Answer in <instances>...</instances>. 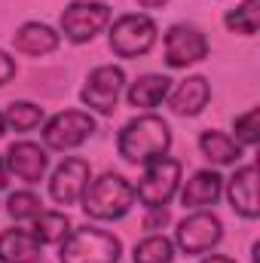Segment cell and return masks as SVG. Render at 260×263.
Returning <instances> with one entry per match:
<instances>
[{
  "label": "cell",
  "mask_w": 260,
  "mask_h": 263,
  "mask_svg": "<svg viewBox=\"0 0 260 263\" xmlns=\"http://www.w3.org/2000/svg\"><path fill=\"white\" fill-rule=\"evenodd\" d=\"M208 98H211L208 80L205 77H187L172 92V110L178 117H196V114H202V107L208 104Z\"/></svg>",
  "instance_id": "5bb4252c"
},
{
  "label": "cell",
  "mask_w": 260,
  "mask_h": 263,
  "mask_svg": "<svg viewBox=\"0 0 260 263\" xmlns=\"http://www.w3.org/2000/svg\"><path fill=\"white\" fill-rule=\"evenodd\" d=\"M169 223V211L165 208H150L144 217V230H162Z\"/></svg>",
  "instance_id": "484cf974"
},
{
  "label": "cell",
  "mask_w": 260,
  "mask_h": 263,
  "mask_svg": "<svg viewBox=\"0 0 260 263\" xmlns=\"http://www.w3.org/2000/svg\"><path fill=\"white\" fill-rule=\"evenodd\" d=\"M92 132H95V120L89 114H83V110H62V114H55L46 123L43 141H46L49 150H73Z\"/></svg>",
  "instance_id": "ba28073f"
},
{
  "label": "cell",
  "mask_w": 260,
  "mask_h": 263,
  "mask_svg": "<svg viewBox=\"0 0 260 263\" xmlns=\"http://www.w3.org/2000/svg\"><path fill=\"white\" fill-rule=\"evenodd\" d=\"M6 165L15 178H22L25 184H37L46 172V150L31 144V141H18L9 147L6 153Z\"/></svg>",
  "instance_id": "7c38bea8"
},
{
  "label": "cell",
  "mask_w": 260,
  "mask_h": 263,
  "mask_svg": "<svg viewBox=\"0 0 260 263\" xmlns=\"http://www.w3.org/2000/svg\"><path fill=\"white\" fill-rule=\"evenodd\" d=\"M227 28L236 34H257V0H245L242 6H236L233 12H227Z\"/></svg>",
  "instance_id": "603a6c76"
},
{
  "label": "cell",
  "mask_w": 260,
  "mask_h": 263,
  "mask_svg": "<svg viewBox=\"0 0 260 263\" xmlns=\"http://www.w3.org/2000/svg\"><path fill=\"white\" fill-rule=\"evenodd\" d=\"M169 83L172 80L162 77V73H144V77H138L129 89V104L132 107H144V110L156 107L169 95Z\"/></svg>",
  "instance_id": "ac0fdd59"
},
{
  "label": "cell",
  "mask_w": 260,
  "mask_h": 263,
  "mask_svg": "<svg viewBox=\"0 0 260 263\" xmlns=\"http://www.w3.org/2000/svg\"><path fill=\"white\" fill-rule=\"evenodd\" d=\"M120 254H123L120 239L104 230H95V227L67 233L59 248L62 263H117Z\"/></svg>",
  "instance_id": "3957f363"
},
{
  "label": "cell",
  "mask_w": 260,
  "mask_h": 263,
  "mask_svg": "<svg viewBox=\"0 0 260 263\" xmlns=\"http://www.w3.org/2000/svg\"><path fill=\"white\" fill-rule=\"evenodd\" d=\"M230 202L242 217H248V220L257 217L260 208H257V168L254 165H242L230 178Z\"/></svg>",
  "instance_id": "4fadbf2b"
},
{
  "label": "cell",
  "mask_w": 260,
  "mask_h": 263,
  "mask_svg": "<svg viewBox=\"0 0 260 263\" xmlns=\"http://www.w3.org/2000/svg\"><path fill=\"white\" fill-rule=\"evenodd\" d=\"M9 126L15 132H31L40 126V120H43V110L37 107V104H31V101H12L9 107H6V117H3Z\"/></svg>",
  "instance_id": "7402d4cb"
},
{
  "label": "cell",
  "mask_w": 260,
  "mask_h": 263,
  "mask_svg": "<svg viewBox=\"0 0 260 263\" xmlns=\"http://www.w3.org/2000/svg\"><path fill=\"white\" fill-rule=\"evenodd\" d=\"M208 55V40L193 25H175L165 34V62L169 67L196 65Z\"/></svg>",
  "instance_id": "30bf717a"
},
{
  "label": "cell",
  "mask_w": 260,
  "mask_h": 263,
  "mask_svg": "<svg viewBox=\"0 0 260 263\" xmlns=\"http://www.w3.org/2000/svg\"><path fill=\"white\" fill-rule=\"evenodd\" d=\"M220 190H224V178L217 172H196L181 193V202L187 208H205L220 199Z\"/></svg>",
  "instance_id": "e0dca14e"
},
{
  "label": "cell",
  "mask_w": 260,
  "mask_h": 263,
  "mask_svg": "<svg viewBox=\"0 0 260 263\" xmlns=\"http://www.w3.org/2000/svg\"><path fill=\"white\" fill-rule=\"evenodd\" d=\"M3 129H6V120H3V114H0V135H3Z\"/></svg>",
  "instance_id": "4dcf8cb0"
},
{
  "label": "cell",
  "mask_w": 260,
  "mask_h": 263,
  "mask_svg": "<svg viewBox=\"0 0 260 263\" xmlns=\"http://www.w3.org/2000/svg\"><path fill=\"white\" fill-rule=\"evenodd\" d=\"M0 260L3 263H37L40 260V242L34 239V233L3 230L0 233Z\"/></svg>",
  "instance_id": "9a60e30c"
},
{
  "label": "cell",
  "mask_w": 260,
  "mask_h": 263,
  "mask_svg": "<svg viewBox=\"0 0 260 263\" xmlns=\"http://www.w3.org/2000/svg\"><path fill=\"white\" fill-rule=\"evenodd\" d=\"M107 22H110V9L107 3H98V0H77L62 12V31L70 43L92 40Z\"/></svg>",
  "instance_id": "8992f818"
},
{
  "label": "cell",
  "mask_w": 260,
  "mask_h": 263,
  "mask_svg": "<svg viewBox=\"0 0 260 263\" xmlns=\"http://www.w3.org/2000/svg\"><path fill=\"white\" fill-rule=\"evenodd\" d=\"M199 147H202L205 159H211L214 165H233V162H239V156H242V147H239L230 135H224V132H211V129L202 132Z\"/></svg>",
  "instance_id": "d6986e66"
},
{
  "label": "cell",
  "mask_w": 260,
  "mask_h": 263,
  "mask_svg": "<svg viewBox=\"0 0 260 263\" xmlns=\"http://www.w3.org/2000/svg\"><path fill=\"white\" fill-rule=\"evenodd\" d=\"M67 233H70V220H67V214H62V211H40L34 217V239L40 245L43 242L55 245V242L65 239Z\"/></svg>",
  "instance_id": "ffe728a7"
},
{
  "label": "cell",
  "mask_w": 260,
  "mask_h": 263,
  "mask_svg": "<svg viewBox=\"0 0 260 263\" xmlns=\"http://www.w3.org/2000/svg\"><path fill=\"white\" fill-rule=\"evenodd\" d=\"M12 77H15V62L0 49V86H3V83H9Z\"/></svg>",
  "instance_id": "4316f807"
},
{
  "label": "cell",
  "mask_w": 260,
  "mask_h": 263,
  "mask_svg": "<svg viewBox=\"0 0 260 263\" xmlns=\"http://www.w3.org/2000/svg\"><path fill=\"white\" fill-rule=\"evenodd\" d=\"M178 181H181V162L169 159V156H156V159L147 162L135 196L141 199V205H147V208H162V205H169V199L175 196Z\"/></svg>",
  "instance_id": "277c9868"
},
{
  "label": "cell",
  "mask_w": 260,
  "mask_h": 263,
  "mask_svg": "<svg viewBox=\"0 0 260 263\" xmlns=\"http://www.w3.org/2000/svg\"><path fill=\"white\" fill-rule=\"evenodd\" d=\"M123 83H126V73L123 67H114V65H101L95 67L80 92L83 104L95 107L98 114H114L117 101H120V92H123Z\"/></svg>",
  "instance_id": "52a82bcc"
},
{
  "label": "cell",
  "mask_w": 260,
  "mask_h": 263,
  "mask_svg": "<svg viewBox=\"0 0 260 263\" xmlns=\"http://www.w3.org/2000/svg\"><path fill=\"white\" fill-rule=\"evenodd\" d=\"M132 257H135V263H172L175 248L165 236H147L135 245Z\"/></svg>",
  "instance_id": "44dd1931"
},
{
  "label": "cell",
  "mask_w": 260,
  "mask_h": 263,
  "mask_svg": "<svg viewBox=\"0 0 260 263\" xmlns=\"http://www.w3.org/2000/svg\"><path fill=\"white\" fill-rule=\"evenodd\" d=\"M153 43H156V25H153V18H147L141 12L120 15L110 28V49L120 59H138V55L150 52Z\"/></svg>",
  "instance_id": "5b68a950"
},
{
  "label": "cell",
  "mask_w": 260,
  "mask_h": 263,
  "mask_svg": "<svg viewBox=\"0 0 260 263\" xmlns=\"http://www.w3.org/2000/svg\"><path fill=\"white\" fill-rule=\"evenodd\" d=\"M138 3H141L144 9H159V6H165L169 0H138Z\"/></svg>",
  "instance_id": "83f0119b"
},
{
  "label": "cell",
  "mask_w": 260,
  "mask_h": 263,
  "mask_svg": "<svg viewBox=\"0 0 260 263\" xmlns=\"http://www.w3.org/2000/svg\"><path fill=\"white\" fill-rule=\"evenodd\" d=\"M224 239V223L208 214V211H196L187 220H181L178 233H175V242L184 254H205L211 251L217 242Z\"/></svg>",
  "instance_id": "9c48e42d"
},
{
  "label": "cell",
  "mask_w": 260,
  "mask_h": 263,
  "mask_svg": "<svg viewBox=\"0 0 260 263\" xmlns=\"http://www.w3.org/2000/svg\"><path fill=\"white\" fill-rule=\"evenodd\" d=\"M6 211H9V217H15V220H34V217L43 211V202L34 196V193L22 190V193H12V196H9Z\"/></svg>",
  "instance_id": "cb8c5ba5"
},
{
  "label": "cell",
  "mask_w": 260,
  "mask_h": 263,
  "mask_svg": "<svg viewBox=\"0 0 260 263\" xmlns=\"http://www.w3.org/2000/svg\"><path fill=\"white\" fill-rule=\"evenodd\" d=\"M89 181H92V165L86 159H80V156L65 159L55 168L52 181H49V196L55 199L59 205H73L77 199L86 193Z\"/></svg>",
  "instance_id": "8fae6325"
},
{
  "label": "cell",
  "mask_w": 260,
  "mask_h": 263,
  "mask_svg": "<svg viewBox=\"0 0 260 263\" xmlns=\"http://www.w3.org/2000/svg\"><path fill=\"white\" fill-rule=\"evenodd\" d=\"M233 129H236V138L242 141V144H248V147H254L257 144V107H251V110H245L242 117H236L233 120Z\"/></svg>",
  "instance_id": "d4e9b609"
},
{
  "label": "cell",
  "mask_w": 260,
  "mask_h": 263,
  "mask_svg": "<svg viewBox=\"0 0 260 263\" xmlns=\"http://www.w3.org/2000/svg\"><path fill=\"white\" fill-rule=\"evenodd\" d=\"M6 187V168H3V162H0V190Z\"/></svg>",
  "instance_id": "f546056e"
},
{
  "label": "cell",
  "mask_w": 260,
  "mask_h": 263,
  "mask_svg": "<svg viewBox=\"0 0 260 263\" xmlns=\"http://www.w3.org/2000/svg\"><path fill=\"white\" fill-rule=\"evenodd\" d=\"M12 43L18 52L25 55H46L59 46V34L49 28V25H40V22H28L22 25L15 34H12Z\"/></svg>",
  "instance_id": "2e32d148"
},
{
  "label": "cell",
  "mask_w": 260,
  "mask_h": 263,
  "mask_svg": "<svg viewBox=\"0 0 260 263\" xmlns=\"http://www.w3.org/2000/svg\"><path fill=\"white\" fill-rule=\"evenodd\" d=\"M169 147H172L169 123L153 114H144V117L126 123V129L117 138V150L129 162H150L156 156H165Z\"/></svg>",
  "instance_id": "6da1fadb"
},
{
  "label": "cell",
  "mask_w": 260,
  "mask_h": 263,
  "mask_svg": "<svg viewBox=\"0 0 260 263\" xmlns=\"http://www.w3.org/2000/svg\"><path fill=\"white\" fill-rule=\"evenodd\" d=\"M83 211L95 220H120L135 202V187L123 175H101L98 181H92L83 193Z\"/></svg>",
  "instance_id": "7a4b0ae2"
},
{
  "label": "cell",
  "mask_w": 260,
  "mask_h": 263,
  "mask_svg": "<svg viewBox=\"0 0 260 263\" xmlns=\"http://www.w3.org/2000/svg\"><path fill=\"white\" fill-rule=\"evenodd\" d=\"M202 263H236V260H230V257H217V254H214V257H208V260H202Z\"/></svg>",
  "instance_id": "f1b7e54d"
}]
</instances>
